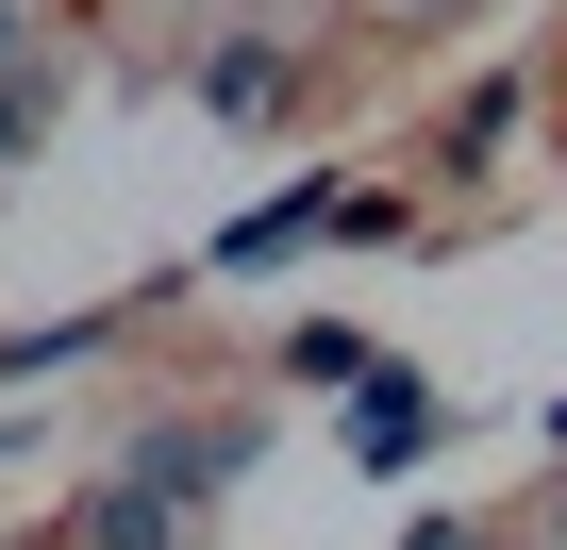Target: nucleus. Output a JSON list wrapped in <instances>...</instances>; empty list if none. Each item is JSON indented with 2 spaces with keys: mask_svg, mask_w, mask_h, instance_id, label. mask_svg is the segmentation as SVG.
<instances>
[{
  "mask_svg": "<svg viewBox=\"0 0 567 550\" xmlns=\"http://www.w3.org/2000/svg\"><path fill=\"white\" fill-rule=\"evenodd\" d=\"M284 384H368V334L351 318H301V334H284Z\"/></svg>",
  "mask_w": 567,
  "mask_h": 550,
  "instance_id": "nucleus-7",
  "label": "nucleus"
},
{
  "mask_svg": "<svg viewBox=\"0 0 567 550\" xmlns=\"http://www.w3.org/2000/svg\"><path fill=\"white\" fill-rule=\"evenodd\" d=\"M550 450H567V401H550Z\"/></svg>",
  "mask_w": 567,
  "mask_h": 550,
  "instance_id": "nucleus-12",
  "label": "nucleus"
},
{
  "mask_svg": "<svg viewBox=\"0 0 567 550\" xmlns=\"http://www.w3.org/2000/svg\"><path fill=\"white\" fill-rule=\"evenodd\" d=\"M550 533H567V500H550Z\"/></svg>",
  "mask_w": 567,
  "mask_h": 550,
  "instance_id": "nucleus-13",
  "label": "nucleus"
},
{
  "mask_svg": "<svg viewBox=\"0 0 567 550\" xmlns=\"http://www.w3.org/2000/svg\"><path fill=\"white\" fill-rule=\"evenodd\" d=\"M318 234H351V184H284V200H250V217L217 234V267H284V250H318Z\"/></svg>",
  "mask_w": 567,
  "mask_h": 550,
  "instance_id": "nucleus-4",
  "label": "nucleus"
},
{
  "mask_svg": "<svg viewBox=\"0 0 567 550\" xmlns=\"http://www.w3.org/2000/svg\"><path fill=\"white\" fill-rule=\"evenodd\" d=\"M501 134H517V68H484V84H467V101H451V134H434V151H451V167H484V151H501Z\"/></svg>",
  "mask_w": 567,
  "mask_h": 550,
  "instance_id": "nucleus-6",
  "label": "nucleus"
},
{
  "mask_svg": "<svg viewBox=\"0 0 567 550\" xmlns=\"http://www.w3.org/2000/svg\"><path fill=\"white\" fill-rule=\"evenodd\" d=\"M417 550H484V517H434V533H417Z\"/></svg>",
  "mask_w": 567,
  "mask_h": 550,
  "instance_id": "nucleus-10",
  "label": "nucleus"
},
{
  "mask_svg": "<svg viewBox=\"0 0 567 550\" xmlns=\"http://www.w3.org/2000/svg\"><path fill=\"white\" fill-rule=\"evenodd\" d=\"M68 550H184V500H151V484H101V500L68 517Z\"/></svg>",
  "mask_w": 567,
  "mask_h": 550,
  "instance_id": "nucleus-5",
  "label": "nucleus"
},
{
  "mask_svg": "<svg viewBox=\"0 0 567 550\" xmlns=\"http://www.w3.org/2000/svg\"><path fill=\"white\" fill-rule=\"evenodd\" d=\"M250 450H267L250 417H151V434L117 450V484H151V500H217V484H234Z\"/></svg>",
  "mask_w": 567,
  "mask_h": 550,
  "instance_id": "nucleus-1",
  "label": "nucleus"
},
{
  "mask_svg": "<svg viewBox=\"0 0 567 550\" xmlns=\"http://www.w3.org/2000/svg\"><path fill=\"white\" fill-rule=\"evenodd\" d=\"M334 450H351V467H384V484H401V467H417V450H434V384H417V367H368V384H351V434H334Z\"/></svg>",
  "mask_w": 567,
  "mask_h": 550,
  "instance_id": "nucleus-2",
  "label": "nucleus"
},
{
  "mask_svg": "<svg viewBox=\"0 0 567 550\" xmlns=\"http://www.w3.org/2000/svg\"><path fill=\"white\" fill-rule=\"evenodd\" d=\"M301 101V34H217L200 51V117H284Z\"/></svg>",
  "mask_w": 567,
  "mask_h": 550,
  "instance_id": "nucleus-3",
  "label": "nucleus"
},
{
  "mask_svg": "<svg viewBox=\"0 0 567 550\" xmlns=\"http://www.w3.org/2000/svg\"><path fill=\"white\" fill-rule=\"evenodd\" d=\"M0 68H34V18H18V0H0Z\"/></svg>",
  "mask_w": 567,
  "mask_h": 550,
  "instance_id": "nucleus-9",
  "label": "nucleus"
},
{
  "mask_svg": "<svg viewBox=\"0 0 567 550\" xmlns=\"http://www.w3.org/2000/svg\"><path fill=\"white\" fill-rule=\"evenodd\" d=\"M34 134H51V68H0V167H18Z\"/></svg>",
  "mask_w": 567,
  "mask_h": 550,
  "instance_id": "nucleus-8",
  "label": "nucleus"
},
{
  "mask_svg": "<svg viewBox=\"0 0 567 550\" xmlns=\"http://www.w3.org/2000/svg\"><path fill=\"white\" fill-rule=\"evenodd\" d=\"M401 18H451V0H401Z\"/></svg>",
  "mask_w": 567,
  "mask_h": 550,
  "instance_id": "nucleus-11",
  "label": "nucleus"
}]
</instances>
